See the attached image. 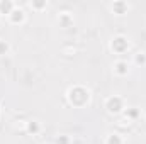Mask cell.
I'll list each match as a JSON object with an SVG mask.
<instances>
[{
  "label": "cell",
  "mask_w": 146,
  "mask_h": 144,
  "mask_svg": "<svg viewBox=\"0 0 146 144\" xmlns=\"http://www.w3.org/2000/svg\"><path fill=\"white\" fill-rule=\"evenodd\" d=\"M139 115H141V110L138 107H127L124 110V117L127 120H136V119H139Z\"/></svg>",
  "instance_id": "11"
},
{
  "label": "cell",
  "mask_w": 146,
  "mask_h": 144,
  "mask_svg": "<svg viewBox=\"0 0 146 144\" xmlns=\"http://www.w3.org/2000/svg\"><path fill=\"white\" fill-rule=\"evenodd\" d=\"M7 19H9V22H10L12 26H22V24L26 22L27 15H26L24 9H21V7H15V9L12 10V14H10Z\"/></svg>",
  "instance_id": "4"
},
{
  "label": "cell",
  "mask_w": 146,
  "mask_h": 144,
  "mask_svg": "<svg viewBox=\"0 0 146 144\" xmlns=\"http://www.w3.org/2000/svg\"><path fill=\"white\" fill-rule=\"evenodd\" d=\"M54 144H73V141H72L70 136H66V134H60V136H56Z\"/></svg>",
  "instance_id": "14"
},
{
  "label": "cell",
  "mask_w": 146,
  "mask_h": 144,
  "mask_svg": "<svg viewBox=\"0 0 146 144\" xmlns=\"http://www.w3.org/2000/svg\"><path fill=\"white\" fill-rule=\"evenodd\" d=\"M29 7L36 12H42L48 9V2L46 0H33V2H29Z\"/></svg>",
  "instance_id": "12"
},
{
  "label": "cell",
  "mask_w": 146,
  "mask_h": 144,
  "mask_svg": "<svg viewBox=\"0 0 146 144\" xmlns=\"http://www.w3.org/2000/svg\"><path fill=\"white\" fill-rule=\"evenodd\" d=\"M106 144H124V137L119 132H109L106 136Z\"/></svg>",
  "instance_id": "10"
},
{
  "label": "cell",
  "mask_w": 146,
  "mask_h": 144,
  "mask_svg": "<svg viewBox=\"0 0 146 144\" xmlns=\"http://www.w3.org/2000/svg\"><path fill=\"white\" fill-rule=\"evenodd\" d=\"M110 10H112L115 15H124V14H127V10H129V3H127L126 0H114V2L110 3Z\"/></svg>",
  "instance_id": "5"
},
{
  "label": "cell",
  "mask_w": 146,
  "mask_h": 144,
  "mask_svg": "<svg viewBox=\"0 0 146 144\" xmlns=\"http://www.w3.org/2000/svg\"><path fill=\"white\" fill-rule=\"evenodd\" d=\"M90 98H92L90 90L87 87H83V85H73V87H70L66 90V100H68V104L76 108H82V107H85V105H88Z\"/></svg>",
  "instance_id": "1"
},
{
  "label": "cell",
  "mask_w": 146,
  "mask_h": 144,
  "mask_svg": "<svg viewBox=\"0 0 146 144\" xmlns=\"http://www.w3.org/2000/svg\"><path fill=\"white\" fill-rule=\"evenodd\" d=\"M110 49L115 53V54H124L129 51V39L122 34H117V36L112 37L110 41Z\"/></svg>",
  "instance_id": "3"
},
{
  "label": "cell",
  "mask_w": 146,
  "mask_h": 144,
  "mask_svg": "<svg viewBox=\"0 0 146 144\" xmlns=\"http://www.w3.org/2000/svg\"><path fill=\"white\" fill-rule=\"evenodd\" d=\"M58 24H60V27H72L73 26V17L72 14H68V12H61L60 15H58Z\"/></svg>",
  "instance_id": "9"
},
{
  "label": "cell",
  "mask_w": 146,
  "mask_h": 144,
  "mask_svg": "<svg viewBox=\"0 0 146 144\" xmlns=\"http://www.w3.org/2000/svg\"><path fill=\"white\" fill-rule=\"evenodd\" d=\"M129 63L127 61H124V59H117L115 63H114V73L117 75V76H127L129 75Z\"/></svg>",
  "instance_id": "6"
},
{
  "label": "cell",
  "mask_w": 146,
  "mask_h": 144,
  "mask_svg": "<svg viewBox=\"0 0 146 144\" xmlns=\"http://www.w3.org/2000/svg\"><path fill=\"white\" fill-rule=\"evenodd\" d=\"M133 59H134V65L136 66H146V53H143V51L136 53Z\"/></svg>",
  "instance_id": "13"
},
{
  "label": "cell",
  "mask_w": 146,
  "mask_h": 144,
  "mask_svg": "<svg viewBox=\"0 0 146 144\" xmlns=\"http://www.w3.org/2000/svg\"><path fill=\"white\" fill-rule=\"evenodd\" d=\"M42 144H49V143H42Z\"/></svg>",
  "instance_id": "16"
},
{
  "label": "cell",
  "mask_w": 146,
  "mask_h": 144,
  "mask_svg": "<svg viewBox=\"0 0 146 144\" xmlns=\"http://www.w3.org/2000/svg\"><path fill=\"white\" fill-rule=\"evenodd\" d=\"M41 129H42V126H41V122L36 120V119L26 122V132H27L29 136H37V134L41 132Z\"/></svg>",
  "instance_id": "7"
},
{
  "label": "cell",
  "mask_w": 146,
  "mask_h": 144,
  "mask_svg": "<svg viewBox=\"0 0 146 144\" xmlns=\"http://www.w3.org/2000/svg\"><path fill=\"white\" fill-rule=\"evenodd\" d=\"M104 108L109 112L110 115H119L126 110V102L121 95H110L104 102Z\"/></svg>",
  "instance_id": "2"
},
{
  "label": "cell",
  "mask_w": 146,
  "mask_h": 144,
  "mask_svg": "<svg viewBox=\"0 0 146 144\" xmlns=\"http://www.w3.org/2000/svg\"><path fill=\"white\" fill-rule=\"evenodd\" d=\"M9 51H10V44H9L7 41L0 39V56H5V54H9Z\"/></svg>",
  "instance_id": "15"
},
{
  "label": "cell",
  "mask_w": 146,
  "mask_h": 144,
  "mask_svg": "<svg viewBox=\"0 0 146 144\" xmlns=\"http://www.w3.org/2000/svg\"><path fill=\"white\" fill-rule=\"evenodd\" d=\"M15 7H17V5H15V2H12V0H0V15H7V17H9Z\"/></svg>",
  "instance_id": "8"
}]
</instances>
